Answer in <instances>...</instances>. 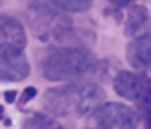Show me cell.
Instances as JSON below:
<instances>
[{
    "label": "cell",
    "instance_id": "16",
    "mask_svg": "<svg viewBox=\"0 0 151 129\" xmlns=\"http://www.w3.org/2000/svg\"><path fill=\"white\" fill-rule=\"evenodd\" d=\"M99 129H103V127H99Z\"/></svg>",
    "mask_w": 151,
    "mask_h": 129
},
{
    "label": "cell",
    "instance_id": "13",
    "mask_svg": "<svg viewBox=\"0 0 151 129\" xmlns=\"http://www.w3.org/2000/svg\"><path fill=\"white\" fill-rule=\"evenodd\" d=\"M131 2H135V0H111V4H113V6H119V8H123V6H129Z\"/></svg>",
    "mask_w": 151,
    "mask_h": 129
},
{
    "label": "cell",
    "instance_id": "11",
    "mask_svg": "<svg viewBox=\"0 0 151 129\" xmlns=\"http://www.w3.org/2000/svg\"><path fill=\"white\" fill-rule=\"evenodd\" d=\"M91 2L93 0H48V4L67 12H85L91 8Z\"/></svg>",
    "mask_w": 151,
    "mask_h": 129
},
{
    "label": "cell",
    "instance_id": "4",
    "mask_svg": "<svg viewBox=\"0 0 151 129\" xmlns=\"http://www.w3.org/2000/svg\"><path fill=\"white\" fill-rule=\"evenodd\" d=\"M91 117L103 129H135L141 123V111L123 103H101Z\"/></svg>",
    "mask_w": 151,
    "mask_h": 129
},
{
    "label": "cell",
    "instance_id": "14",
    "mask_svg": "<svg viewBox=\"0 0 151 129\" xmlns=\"http://www.w3.org/2000/svg\"><path fill=\"white\" fill-rule=\"evenodd\" d=\"M4 97H6V101H8V103H14L18 95L14 93V91H6V93H4Z\"/></svg>",
    "mask_w": 151,
    "mask_h": 129
},
{
    "label": "cell",
    "instance_id": "9",
    "mask_svg": "<svg viewBox=\"0 0 151 129\" xmlns=\"http://www.w3.org/2000/svg\"><path fill=\"white\" fill-rule=\"evenodd\" d=\"M125 35L131 38L149 35V10H147V6L135 4L129 8L127 20H125Z\"/></svg>",
    "mask_w": 151,
    "mask_h": 129
},
{
    "label": "cell",
    "instance_id": "15",
    "mask_svg": "<svg viewBox=\"0 0 151 129\" xmlns=\"http://www.w3.org/2000/svg\"><path fill=\"white\" fill-rule=\"evenodd\" d=\"M55 129H65V127H58V125H57V127H55Z\"/></svg>",
    "mask_w": 151,
    "mask_h": 129
},
{
    "label": "cell",
    "instance_id": "3",
    "mask_svg": "<svg viewBox=\"0 0 151 129\" xmlns=\"http://www.w3.org/2000/svg\"><path fill=\"white\" fill-rule=\"evenodd\" d=\"M97 69V59L85 47H58L42 61V75L48 81H79Z\"/></svg>",
    "mask_w": 151,
    "mask_h": 129
},
{
    "label": "cell",
    "instance_id": "8",
    "mask_svg": "<svg viewBox=\"0 0 151 129\" xmlns=\"http://www.w3.org/2000/svg\"><path fill=\"white\" fill-rule=\"evenodd\" d=\"M149 59H151V40L149 35L133 38L127 47V61L131 67H135L141 73H149Z\"/></svg>",
    "mask_w": 151,
    "mask_h": 129
},
{
    "label": "cell",
    "instance_id": "2",
    "mask_svg": "<svg viewBox=\"0 0 151 129\" xmlns=\"http://www.w3.org/2000/svg\"><path fill=\"white\" fill-rule=\"evenodd\" d=\"M28 22L36 38L58 47H81L75 24L63 10L48 2H35L28 6Z\"/></svg>",
    "mask_w": 151,
    "mask_h": 129
},
{
    "label": "cell",
    "instance_id": "12",
    "mask_svg": "<svg viewBox=\"0 0 151 129\" xmlns=\"http://www.w3.org/2000/svg\"><path fill=\"white\" fill-rule=\"evenodd\" d=\"M35 95H36V89H35V87H28V89H24V91H22V95H20L22 99H20L18 103H20V105H24V103H28V101H30V99H32Z\"/></svg>",
    "mask_w": 151,
    "mask_h": 129
},
{
    "label": "cell",
    "instance_id": "10",
    "mask_svg": "<svg viewBox=\"0 0 151 129\" xmlns=\"http://www.w3.org/2000/svg\"><path fill=\"white\" fill-rule=\"evenodd\" d=\"M57 123L50 115H45V113H32L30 117L22 123V129H55Z\"/></svg>",
    "mask_w": 151,
    "mask_h": 129
},
{
    "label": "cell",
    "instance_id": "1",
    "mask_svg": "<svg viewBox=\"0 0 151 129\" xmlns=\"http://www.w3.org/2000/svg\"><path fill=\"white\" fill-rule=\"evenodd\" d=\"M47 109L57 117H83L103 103L105 91L91 81H73L63 87L48 89Z\"/></svg>",
    "mask_w": 151,
    "mask_h": 129
},
{
    "label": "cell",
    "instance_id": "7",
    "mask_svg": "<svg viewBox=\"0 0 151 129\" xmlns=\"http://www.w3.org/2000/svg\"><path fill=\"white\" fill-rule=\"evenodd\" d=\"M0 47H14L24 50L26 47V30L14 16H0Z\"/></svg>",
    "mask_w": 151,
    "mask_h": 129
},
{
    "label": "cell",
    "instance_id": "6",
    "mask_svg": "<svg viewBox=\"0 0 151 129\" xmlns=\"http://www.w3.org/2000/svg\"><path fill=\"white\" fill-rule=\"evenodd\" d=\"M30 73L24 50L14 47H0V81H22Z\"/></svg>",
    "mask_w": 151,
    "mask_h": 129
},
{
    "label": "cell",
    "instance_id": "5",
    "mask_svg": "<svg viewBox=\"0 0 151 129\" xmlns=\"http://www.w3.org/2000/svg\"><path fill=\"white\" fill-rule=\"evenodd\" d=\"M113 89L117 95L131 101H149V75L145 73H131L121 71L113 79Z\"/></svg>",
    "mask_w": 151,
    "mask_h": 129
}]
</instances>
